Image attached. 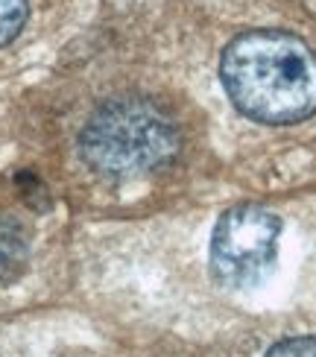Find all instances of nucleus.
Listing matches in <instances>:
<instances>
[{
    "instance_id": "f257e3e1",
    "label": "nucleus",
    "mask_w": 316,
    "mask_h": 357,
    "mask_svg": "<svg viewBox=\"0 0 316 357\" xmlns=\"http://www.w3.org/2000/svg\"><path fill=\"white\" fill-rule=\"evenodd\" d=\"M223 82L234 106L264 123H293L316 112V56L290 33L258 29L223 56Z\"/></svg>"
},
{
    "instance_id": "f03ea898",
    "label": "nucleus",
    "mask_w": 316,
    "mask_h": 357,
    "mask_svg": "<svg viewBox=\"0 0 316 357\" xmlns=\"http://www.w3.org/2000/svg\"><path fill=\"white\" fill-rule=\"evenodd\" d=\"M82 155L105 176H141L161 167L176 146L173 121L146 100H112L82 129Z\"/></svg>"
},
{
    "instance_id": "7ed1b4c3",
    "label": "nucleus",
    "mask_w": 316,
    "mask_h": 357,
    "mask_svg": "<svg viewBox=\"0 0 316 357\" xmlns=\"http://www.w3.org/2000/svg\"><path fill=\"white\" fill-rule=\"evenodd\" d=\"M281 222L258 205H237L225 211L211 241V264L223 284L252 287L273 270Z\"/></svg>"
},
{
    "instance_id": "20e7f679",
    "label": "nucleus",
    "mask_w": 316,
    "mask_h": 357,
    "mask_svg": "<svg viewBox=\"0 0 316 357\" xmlns=\"http://www.w3.org/2000/svg\"><path fill=\"white\" fill-rule=\"evenodd\" d=\"M27 229L15 217L0 214V284H6L18 275V270L27 261Z\"/></svg>"
},
{
    "instance_id": "39448f33",
    "label": "nucleus",
    "mask_w": 316,
    "mask_h": 357,
    "mask_svg": "<svg viewBox=\"0 0 316 357\" xmlns=\"http://www.w3.org/2000/svg\"><path fill=\"white\" fill-rule=\"evenodd\" d=\"M27 18V0H0V44L12 41Z\"/></svg>"
},
{
    "instance_id": "423d86ee",
    "label": "nucleus",
    "mask_w": 316,
    "mask_h": 357,
    "mask_svg": "<svg viewBox=\"0 0 316 357\" xmlns=\"http://www.w3.org/2000/svg\"><path fill=\"white\" fill-rule=\"evenodd\" d=\"M266 357H316V337H293L269 349Z\"/></svg>"
}]
</instances>
